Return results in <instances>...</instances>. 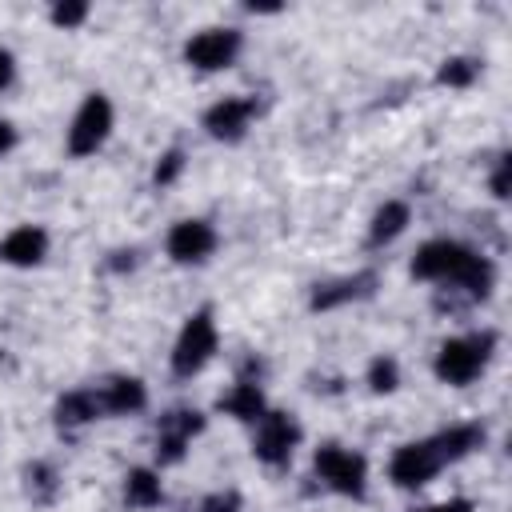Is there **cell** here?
<instances>
[{
  "mask_svg": "<svg viewBox=\"0 0 512 512\" xmlns=\"http://www.w3.org/2000/svg\"><path fill=\"white\" fill-rule=\"evenodd\" d=\"M412 272H416L420 280H452V284H460L472 300H484L488 288H492V276H496L484 256H476L472 248H464V244H456V240H428V244L416 252Z\"/></svg>",
  "mask_w": 512,
  "mask_h": 512,
  "instance_id": "6da1fadb",
  "label": "cell"
},
{
  "mask_svg": "<svg viewBox=\"0 0 512 512\" xmlns=\"http://www.w3.org/2000/svg\"><path fill=\"white\" fill-rule=\"evenodd\" d=\"M492 348H496V332H472V336L444 340L440 352H436V376L448 380V384H468V380L480 376Z\"/></svg>",
  "mask_w": 512,
  "mask_h": 512,
  "instance_id": "7a4b0ae2",
  "label": "cell"
},
{
  "mask_svg": "<svg viewBox=\"0 0 512 512\" xmlns=\"http://www.w3.org/2000/svg\"><path fill=\"white\" fill-rule=\"evenodd\" d=\"M212 352H216V324H212L208 312H196L184 324V332H180V340L172 348V372L176 376H192L212 360Z\"/></svg>",
  "mask_w": 512,
  "mask_h": 512,
  "instance_id": "3957f363",
  "label": "cell"
},
{
  "mask_svg": "<svg viewBox=\"0 0 512 512\" xmlns=\"http://www.w3.org/2000/svg\"><path fill=\"white\" fill-rule=\"evenodd\" d=\"M316 476H320L328 488L344 492V496H364L368 464H364L360 452H348V448H340V444H324V448L316 452Z\"/></svg>",
  "mask_w": 512,
  "mask_h": 512,
  "instance_id": "277c9868",
  "label": "cell"
},
{
  "mask_svg": "<svg viewBox=\"0 0 512 512\" xmlns=\"http://www.w3.org/2000/svg\"><path fill=\"white\" fill-rule=\"evenodd\" d=\"M108 128H112V104H108L100 92H92V96L80 104V112H76V120H72V128H68V152H72V156L96 152V148L104 144Z\"/></svg>",
  "mask_w": 512,
  "mask_h": 512,
  "instance_id": "5b68a950",
  "label": "cell"
},
{
  "mask_svg": "<svg viewBox=\"0 0 512 512\" xmlns=\"http://www.w3.org/2000/svg\"><path fill=\"white\" fill-rule=\"evenodd\" d=\"M240 52V32L236 28H208L200 36L188 40L184 48V60L192 68H204V72H216V68H228Z\"/></svg>",
  "mask_w": 512,
  "mask_h": 512,
  "instance_id": "8992f818",
  "label": "cell"
},
{
  "mask_svg": "<svg viewBox=\"0 0 512 512\" xmlns=\"http://www.w3.org/2000/svg\"><path fill=\"white\" fill-rule=\"evenodd\" d=\"M296 440H300V424H296L288 412H264L252 448H256V456H260L264 464H288Z\"/></svg>",
  "mask_w": 512,
  "mask_h": 512,
  "instance_id": "52a82bcc",
  "label": "cell"
},
{
  "mask_svg": "<svg viewBox=\"0 0 512 512\" xmlns=\"http://www.w3.org/2000/svg\"><path fill=\"white\" fill-rule=\"evenodd\" d=\"M204 428V416L192 412V408H172L160 416V428H156V456L160 464H176L184 456V444Z\"/></svg>",
  "mask_w": 512,
  "mask_h": 512,
  "instance_id": "ba28073f",
  "label": "cell"
},
{
  "mask_svg": "<svg viewBox=\"0 0 512 512\" xmlns=\"http://www.w3.org/2000/svg\"><path fill=\"white\" fill-rule=\"evenodd\" d=\"M440 472V456H436V448L424 440V444H404V448H396V456H392V464H388V476L400 484V488H420V484H428L432 476Z\"/></svg>",
  "mask_w": 512,
  "mask_h": 512,
  "instance_id": "9c48e42d",
  "label": "cell"
},
{
  "mask_svg": "<svg viewBox=\"0 0 512 512\" xmlns=\"http://www.w3.org/2000/svg\"><path fill=\"white\" fill-rule=\"evenodd\" d=\"M212 248H216V232H212V224H204V220H180V224L168 232V256L180 260V264L204 260Z\"/></svg>",
  "mask_w": 512,
  "mask_h": 512,
  "instance_id": "30bf717a",
  "label": "cell"
},
{
  "mask_svg": "<svg viewBox=\"0 0 512 512\" xmlns=\"http://www.w3.org/2000/svg\"><path fill=\"white\" fill-rule=\"evenodd\" d=\"M252 112H256V100H236L232 96V100H220V104H212L204 112V128L216 140H240L248 120H252Z\"/></svg>",
  "mask_w": 512,
  "mask_h": 512,
  "instance_id": "8fae6325",
  "label": "cell"
},
{
  "mask_svg": "<svg viewBox=\"0 0 512 512\" xmlns=\"http://www.w3.org/2000/svg\"><path fill=\"white\" fill-rule=\"evenodd\" d=\"M44 252H48V236H44L40 228H32V224H24V228L8 232V236H4V244H0V260L20 264V268L40 264V260H44Z\"/></svg>",
  "mask_w": 512,
  "mask_h": 512,
  "instance_id": "7c38bea8",
  "label": "cell"
},
{
  "mask_svg": "<svg viewBox=\"0 0 512 512\" xmlns=\"http://www.w3.org/2000/svg\"><path fill=\"white\" fill-rule=\"evenodd\" d=\"M376 288V272H356L348 280H336V284H316L312 292V308H336V304H348V300H360Z\"/></svg>",
  "mask_w": 512,
  "mask_h": 512,
  "instance_id": "4fadbf2b",
  "label": "cell"
},
{
  "mask_svg": "<svg viewBox=\"0 0 512 512\" xmlns=\"http://www.w3.org/2000/svg\"><path fill=\"white\" fill-rule=\"evenodd\" d=\"M96 396H100V408H104V412H116V416H124V412H140L144 400H148L144 384L132 380V376H116V380H108Z\"/></svg>",
  "mask_w": 512,
  "mask_h": 512,
  "instance_id": "5bb4252c",
  "label": "cell"
},
{
  "mask_svg": "<svg viewBox=\"0 0 512 512\" xmlns=\"http://www.w3.org/2000/svg\"><path fill=\"white\" fill-rule=\"evenodd\" d=\"M480 440H484V428H480V424H456V428L440 432V436L428 440V444L436 448L440 464H448V460H460V456H468L472 448H480Z\"/></svg>",
  "mask_w": 512,
  "mask_h": 512,
  "instance_id": "9a60e30c",
  "label": "cell"
},
{
  "mask_svg": "<svg viewBox=\"0 0 512 512\" xmlns=\"http://www.w3.org/2000/svg\"><path fill=\"white\" fill-rule=\"evenodd\" d=\"M220 408L236 420H260L264 416V392L256 380H240V384H232V392L220 396Z\"/></svg>",
  "mask_w": 512,
  "mask_h": 512,
  "instance_id": "2e32d148",
  "label": "cell"
},
{
  "mask_svg": "<svg viewBox=\"0 0 512 512\" xmlns=\"http://www.w3.org/2000/svg\"><path fill=\"white\" fill-rule=\"evenodd\" d=\"M100 412H104V408H100V396H96V392H68V396H60V404H56L60 428L88 424V420H96Z\"/></svg>",
  "mask_w": 512,
  "mask_h": 512,
  "instance_id": "e0dca14e",
  "label": "cell"
},
{
  "mask_svg": "<svg viewBox=\"0 0 512 512\" xmlns=\"http://www.w3.org/2000/svg\"><path fill=\"white\" fill-rule=\"evenodd\" d=\"M160 476L156 472H148V468H132L128 476H124V500L132 504V508H156L160 504Z\"/></svg>",
  "mask_w": 512,
  "mask_h": 512,
  "instance_id": "ac0fdd59",
  "label": "cell"
},
{
  "mask_svg": "<svg viewBox=\"0 0 512 512\" xmlns=\"http://www.w3.org/2000/svg\"><path fill=\"white\" fill-rule=\"evenodd\" d=\"M404 224H408V204H404V200H388V204L372 216L368 240H372V244H388V240H396V236L404 232Z\"/></svg>",
  "mask_w": 512,
  "mask_h": 512,
  "instance_id": "d6986e66",
  "label": "cell"
},
{
  "mask_svg": "<svg viewBox=\"0 0 512 512\" xmlns=\"http://www.w3.org/2000/svg\"><path fill=\"white\" fill-rule=\"evenodd\" d=\"M24 480H28V496L32 500H40V504H48L52 496H56V472H52V464H28V472H24Z\"/></svg>",
  "mask_w": 512,
  "mask_h": 512,
  "instance_id": "ffe728a7",
  "label": "cell"
},
{
  "mask_svg": "<svg viewBox=\"0 0 512 512\" xmlns=\"http://www.w3.org/2000/svg\"><path fill=\"white\" fill-rule=\"evenodd\" d=\"M476 72H480V64L476 60H464V56H456V60H444V68H440V84H448V88H468L472 80H476Z\"/></svg>",
  "mask_w": 512,
  "mask_h": 512,
  "instance_id": "44dd1931",
  "label": "cell"
},
{
  "mask_svg": "<svg viewBox=\"0 0 512 512\" xmlns=\"http://www.w3.org/2000/svg\"><path fill=\"white\" fill-rule=\"evenodd\" d=\"M368 384H372V392H392V388L400 384L396 360H392V356H376L372 368H368Z\"/></svg>",
  "mask_w": 512,
  "mask_h": 512,
  "instance_id": "7402d4cb",
  "label": "cell"
},
{
  "mask_svg": "<svg viewBox=\"0 0 512 512\" xmlns=\"http://www.w3.org/2000/svg\"><path fill=\"white\" fill-rule=\"evenodd\" d=\"M180 168H184V152H180V148L164 152L160 164H156V184H172V180L180 176Z\"/></svg>",
  "mask_w": 512,
  "mask_h": 512,
  "instance_id": "603a6c76",
  "label": "cell"
},
{
  "mask_svg": "<svg viewBox=\"0 0 512 512\" xmlns=\"http://www.w3.org/2000/svg\"><path fill=\"white\" fill-rule=\"evenodd\" d=\"M200 512H240V492H212L200 500Z\"/></svg>",
  "mask_w": 512,
  "mask_h": 512,
  "instance_id": "cb8c5ba5",
  "label": "cell"
},
{
  "mask_svg": "<svg viewBox=\"0 0 512 512\" xmlns=\"http://www.w3.org/2000/svg\"><path fill=\"white\" fill-rule=\"evenodd\" d=\"M84 16H88V4H56L52 8V24H60V28H76Z\"/></svg>",
  "mask_w": 512,
  "mask_h": 512,
  "instance_id": "d4e9b609",
  "label": "cell"
},
{
  "mask_svg": "<svg viewBox=\"0 0 512 512\" xmlns=\"http://www.w3.org/2000/svg\"><path fill=\"white\" fill-rule=\"evenodd\" d=\"M492 192L504 200L508 196V156H500L496 160V172H492Z\"/></svg>",
  "mask_w": 512,
  "mask_h": 512,
  "instance_id": "484cf974",
  "label": "cell"
},
{
  "mask_svg": "<svg viewBox=\"0 0 512 512\" xmlns=\"http://www.w3.org/2000/svg\"><path fill=\"white\" fill-rule=\"evenodd\" d=\"M12 72H16V64H12V52H4V48H0V88H8Z\"/></svg>",
  "mask_w": 512,
  "mask_h": 512,
  "instance_id": "4316f807",
  "label": "cell"
},
{
  "mask_svg": "<svg viewBox=\"0 0 512 512\" xmlns=\"http://www.w3.org/2000/svg\"><path fill=\"white\" fill-rule=\"evenodd\" d=\"M424 512H472L468 500H448V504H436V508H424Z\"/></svg>",
  "mask_w": 512,
  "mask_h": 512,
  "instance_id": "83f0119b",
  "label": "cell"
},
{
  "mask_svg": "<svg viewBox=\"0 0 512 512\" xmlns=\"http://www.w3.org/2000/svg\"><path fill=\"white\" fill-rule=\"evenodd\" d=\"M12 144H16V132H12V124H4V120H0V152H8Z\"/></svg>",
  "mask_w": 512,
  "mask_h": 512,
  "instance_id": "f1b7e54d",
  "label": "cell"
},
{
  "mask_svg": "<svg viewBox=\"0 0 512 512\" xmlns=\"http://www.w3.org/2000/svg\"><path fill=\"white\" fill-rule=\"evenodd\" d=\"M132 264H136V252H116V260H112L116 272H124V268H132Z\"/></svg>",
  "mask_w": 512,
  "mask_h": 512,
  "instance_id": "f546056e",
  "label": "cell"
}]
</instances>
